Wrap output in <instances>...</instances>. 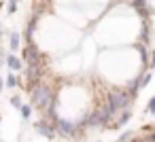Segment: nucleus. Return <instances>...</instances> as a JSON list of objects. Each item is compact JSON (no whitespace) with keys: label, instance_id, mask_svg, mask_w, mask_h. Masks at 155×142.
Returning a JSON list of instances; mask_svg holds the SVG:
<instances>
[{"label":"nucleus","instance_id":"obj_2","mask_svg":"<svg viewBox=\"0 0 155 142\" xmlns=\"http://www.w3.org/2000/svg\"><path fill=\"white\" fill-rule=\"evenodd\" d=\"M30 98H32V106H36V108H47L49 102H51V98H53V91H51L49 85L38 83V85L30 91Z\"/></svg>","mask_w":155,"mask_h":142},{"label":"nucleus","instance_id":"obj_7","mask_svg":"<svg viewBox=\"0 0 155 142\" xmlns=\"http://www.w3.org/2000/svg\"><path fill=\"white\" fill-rule=\"evenodd\" d=\"M134 9L138 11V15L142 17V21H147V19H149L151 11L147 9V0H134Z\"/></svg>","mask_w":155,"mask_h":142},{"label":"nucleus","instance_id":"obj_8","mask_svg":"<svg viewBox=\"0 0 155 142\" xmlns=\"http://www.w3.org/2000/svg\"><path fill=\"white\" fill-rule=\"evenodd\" d=\"M36 26H38V21H36V17H32L30 21H28V26H26V40H28V45L32 43V38H34V32H36Z\"/></svg>","mask_w":155,"mask_h":142},{"label":"nucleus","instance_id":"obj_21","mask_svg":"<svg viewBox=\"0 0 155 142\" xmlns=\"http://www.w3.org/2000/svg\"><path fill=\"white\" fill-rule=\"evenodd\" d=\"M0 91H2V76H0Z\"/></svg>","mask_w":155,"mask_h":142},{"label":"nucleus","instance_id":"obj_20","mask_svg":"<svg viewBox=\"0 0 155 142\" xmlns=\"http://www.w3.org/2000/svg\"><path fill=\"white\" fill-rule=\"evenodd\" d=\"M149 57H151V62H149L147 68H153V66H155V53H149Z\"/></svg>","mask_w":155,"mask_h":142},{"label":"nucleus","instance_id":"obj_12","mask_svg":"<svg viewBox=\"0 0 155 142\" xmlns=\"http://www.w3.org/2000/svg\"><path fill=\"white\" fill-rule=\"evenodd\" d=\"M130 117H132V108H125V110L121 112V117L117 119V125H115V127H121V125H125V123L130 121Z\"/></svg>","mask_w":155,"mask_h":142},{"label":"nucleus","instance_id":"obj_13","mask_svg":"<svg viewBox=\"0 0 155 142\" xmlns=\"http://www.w3.org/2000/svg\"><path fill=\"white\" fill-rule=\"evenodd\" d=\"M11 49H13V51L19 49V34H17V32H11Z\"/></svg>","mask_w":155,"mask_h":142},{"label":"nucleus","instance_id":"obj_15","mask_svg":"<svg viewBox=\"0 0 155 142\" xmlns=\"http://www.w3.org/2000/svg\"><path fill=\"white\" fill-rule=\"evenodd\" d=\"M17 11V0H9V5H7V13L9 15H13Z\"/></svg>","mask_w":155,"mask_h":142},{"label":"nucleus","instance_id":"obj_18","mask_svg":"<svg viewBox=\"0 0 155 142\" xmlns=\"http://www.w3.org/2000/svg\"><path fill=\"white\" fill-rule=\"evenodd\" d=\"M149 81H151V72H144V76L140 79V87H144V85H147Z\"/></svg>","mask_w":155,"mask_h":142},{"label":"nucleus","instance_id":"obj_9","mask_svg":"<svg viewBox=\"0 0 155 142\" xmlns=\"http://www.w3.org/2000/svg\"><path fill=\"white\" fill-rule=\"evenodd\" d=\"M149 32H151V21L147 19V21H142V30H140V45H144V47L149 43Z\"/></svg>","mask_w":155,"mask_h":142},{"label":"nucleus","instance_id":"obj_19","mask_svg":"<svg viewBox=\"0 0 155 142\" xmlns=\"http://www.w3.org/2000/svg\"><path fill=\"white\" fill-rule=\"evenodd\" d=\"M11 104H13L15 108H19V106H21V98H19V95H13V98H11Z\"/></svg>","mask_w":155,"mask_h":142},{"label":"nucleus","instance_id":"obj_1","mask_svg":"<svg viewBox=\"0 0 155 142\" xmlns=\"http://www.w3.org/2000/svg\"><path fill=\"white\" fill-rule=\"evenodd\" d=\"M106 106L110 108V112L115 115L117 110H125V108H130L132 106V98H130V93L125 91V89H113L110 93H108V98H106Z\"/></svg>","mask_w":155,"mask_h":142},{"label":"nucleus","instance_id":"obj_3","mask_svg":"<svg viewBox=\"0 0 155 142\" xmlns=\"http://www.w3.org/2000/svg\"><path fill=\"white\" fill-rule=\"evenodd\" d=\"M53 127H55V131H58L60 136H64V138H74V136L79 134V127H77L72 121H66V119H58V121L53 123Z\"/></svg>","mask_w":155,"mask_h":142},{"label":"nucleus","instance_id":"obj_14","mask_svg":"<svg viewBox=\"0 0 155 142\" xmlns=\"http://www.w3.org/2000/svg\"><path fill=\"white\" fill-rule=\"evenodd\" d=\"M19 112H21V117H24V119H28V117L32 115V106H28V104H21V106H19Z\"/></svg>","mask_w":155,"mask_h":142},{"label":"nucleus","instance_id":"obj_23","mask_svg":"<svg viewBox=\"0 0 155 142\" xmlns=\"http://www.w3.org/2000/svg\"><path fill=\"white\" fill-rule=\"evenodd\" d=\"M0 34H2V28H0Z\"/></svg>","mask_w":155,"mask_h":142},{"label":"nucleus","instance_id":"obj_5","mask_svg":"<svg viewBox=\"0 0 155 142\" xmlns=\"http://www.w3.org/2000/svg\"><path fill=\"white\" fill-rule=\"evenodd\" d=\"M34 129H36L41 136H45V138H55V127H53V123L47 121V119L36 121V123H34Z\"/></svg>","mask_w":155,"mask_h":142},{"label":"nucleus","instance_id":"obj_17","mask_svg":"<svg viewBox=\"0 0 155 142\" xmlns=\"http://www.w3.org/2000/svg\"><path fill=\"white\" fill-rule=\"evenodd\" d=\"M147 112H151V115H155V95L149 100V104H147Z\"/></svg>","mask_w":155,"mask_h":142},{"label":"nucleus","instance_id":"obj_22","mask_svg":"<svg viewBox=\"0 0 155 142\" xmlns=\"http://www.w3.org/2000/svg\"><path fill=\"white\" fill-rule=\"evenodd\" d=\"M151 134H153V136H155V125H153V127H151Z\"/></svg>","mask_w":155,"mask_h":142},{"label":"nucleus","instance_id":"obj_24","mask_svg":"<svg viewBox=\"0 0 155 142\" xmlns=\"http://www.w3.org/2000/svg\"><path fill=\"white\" fill-rule=\"evenodd\" d=\"M153 13H155V9H153Z\"/></svg>","mask_w":155,"mask_h":142},{"label":"nucleus","instance_id":"obj_4","mask_svg":"<svg viewBox=\"0 0 155 142\" xmlns=\"http://www.w3.org/2000/svg\"><path fill=\"white\" fill-rule=\"evenodd\" d=\"M26 74H28V87H30V91L41 83V76H43V72H41V66L38 64H28V70H26Z\"/></svg>","mask_w":155,"mask_h":142},{"label":"nucleus","instance_id":"obj_16","mask_svg":"<svg viewBox=\"0 0 155 142\" xmlns=\"http://www.w3.org/2000/svg\"><path fill=\"white\" fill-rule=\"evenodd\" d=\"M15 85H17V76L15 74H9L7 76V87H15Z\"/></svg>","mask_w":155,"mask_h":142},{"label":"nucleus","instance_id":"obj_11","mask_svg":"<svg viewBox=\"0 0 155 142\" xmlns=\"http://www.w3.org/2000/svg\"><path fill=\"white\" fill-rule=\"evenodd\" d=\"M136 49H138V53H140V62L144 64V66H149V51H147V47L144 45H136Z\"/></svg>","mask_w":155,"mask_h":142},{"label":"nucleus","instance_id":"obj_6","mask_svg":"<svg viewBox=\"0 0 155 142\" xmlns=\"http://www.w3.org/2000/svg\"><path fill=\"white\" fill-rule=\"evenodd\" d=\"M24 60H26L28 64H38V62H41V51H38V47H36L34 43L26 45V49H24Z\"/></svg>","mask_w":155,"mask_h":142},{"label":"nucleus","instance_id":"obj_10","mask_svg":"<svg viewBox=\"0 0 155 142\" xmlns=\"http://www.w3.org/2000/svg\"><path fill=\"white\" fill-rule=\"evenodd\" d=\"M7 64H9V68L11 70H21V60L17 57V55H7Z\"/></svg>","mask_w":155,"mask_h":142}]
</instances>
